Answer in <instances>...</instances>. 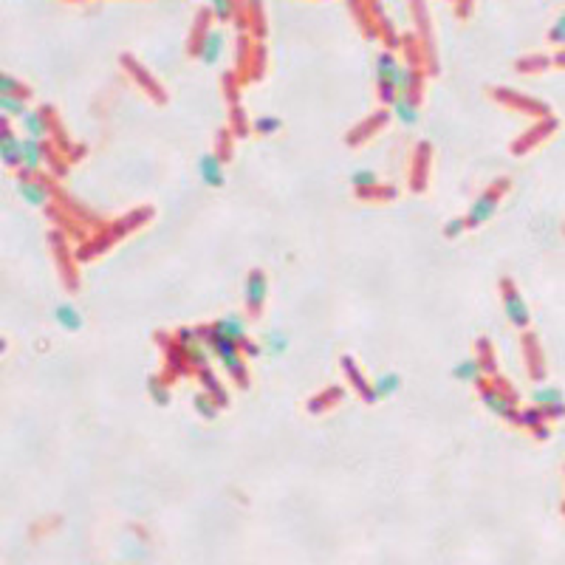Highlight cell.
Instances as JSON below:
<instances>
[{
  "label": "cell",
  "instance_id": "1",
  "mask_svg": "<svg viewBox=\"0 0 565 565\" xmlns=\"http://www.w3.org/2000/svg\"><path fill=\"white\" fill-rule=\"evenodd\" d=\"M506 190H509V178H500V181L489 184V190H486V193L469 207V212H466V229H475V227L486 224V221L495 215V210H497L500 198L506 196Z\"/></svg>",
  "mask_w": 565,
  "mask_h": 565
},
{
  "label": "cell",
  "instance_id": "2",
  "mask_svg": "<svg viewBox=\"0 0 565 565\" xmlns=\"http://www.w3.org/2000/svg\"><path fill=\"white\" fill-rule=\"evenodd\" d=\"M500 291H503V308H506L509 322H512L517 331H526L528 322H531V317H528L526 300H523L520 291L514 288V280H512V277H503V280H500Z\"/></svg>",
  "mask_w": 565,
  "mask_h": 565
},
{
  "label": "cell",
  "instance_id": "3",
  "mask_svg": "<svg viewBox=\"0 0 565 565\" xmlns=\"http://www.w3.org/2000/svg\"><path fill=\"white\" fill-rule=\"evenodd\" d=\"M481 402H483V407H486L489 413H495L497 419H506V421L517 424L514 396H512L509 391H506V393H500V391H497V385H495V388H483V385H481Z\"/></svg>",
  "mask_w": 565,
  "mask_h": 565
},
{
  "label": "cell",
  "instance_id": "4",
  "mask_svg": "<svg viewBox=\"0 0 565 565\" xmlns=\"http://www.w3.org/2000/svg\"><path fill=\"white\" fill-rule=\"evenodd\" d=\"M266 291H269L266 274H263L260 269L249 272V277H246V308H249L252 314H258V311L263 308V303H266Z\"/></svg>",
  "mask_w": 565,
  "mask_h": 565
},
{
  "label": "cell",
  "instance_id": "5",
  "mask_svg": "<svg viewBox=\"0 0 565 565\" xmlns=\"http://www.w3.org/2000/svg\"><path fill=\"white\" fill-rule=\"evenodd\" d=\"M198 172H201V181L207 186H215V190L227 184V172H224L221 155H215V153H204L198 158Z\"/></svg>",
  "mask_w": 565,
  "mask_h": 565
},
{
  "label": "cell",
  "instance_id": "6",
  "mask_svg": "<svg viewBox=\"0 0 565 565\" xmlns=\"http://www.w3.org/2000/svg\"><path fill=\"white\" fill-rule=\"evenodd\" d=\"M492 96L495 99H500L503 105H512V108H520V110H526V113H537V116H545L548 113V108L542 105V102H537V99H528V96H517V94H512V91H492Z\"/></svg>",
  "mask_w": 565,
  "mask_h": 565
},
{
  "label": "cell",
  "instance_id": "7",
  "mask_svg": "<svg viewBox=\"0 0 565 565\" xmlns=\"http://www.w3.org/2000/svg\"><path fill=\"white\" fill-rule=\"evenodd\" d=\"M0 155L9 167H20L23 164V141L15 139V133L9 127H4V136H0Z\"/></svg>",
  "mask_w": 565,
  "mask_h": 565
},
{
  "label": "cell",
  "instance_id": "8",
  "mask_svg": "<svg viewBox=\"0 0 565 565\" xmlns=\"http://www.w3.org/2000/svg\"><path fill=\"white\" fill-rule=\"evenodd\" d=\"M210 331H215V334H221V336H227V339H232V342H238V345L249 342V339H246V325H243L241 317H224V319H218Z\"/></svg>",
  "mask_w": 565,
  "mask_h": 565
},
{
  "label": "cell",
  "instance_id": "9",
  "mask_svg": "<svg viewBox=\"0 0 565 565\" xmlns=\"http://www.w3.org/2000/svg\"><path fill=\"white\" fill-rule=\"evenodd\" d=\"M554 127H557V119H551V116H548V119H545V122H540V125H537L531 133H526L523 139H517V141L512 144V153H526V150H531V147H534L540 139H545V136H548Z\"/></svg>",
  "mask_w": 565,
  "mask_h": 565
},
{
  "label": "cell",
  "instance_id": "10",
  "mask_svg": "<svg viewBox=\"0 0 565 565\" xmlns=\"http://www.w3.org/2000/svg\"><path fill=\"white\" fill-rule=\"evenodd\" d=\"M20 196L32 207H46L49 204V186L43 181H34V178H20Z\"/></svg>",
  "mask_w": 565,
  "mask_h": 565
},
{
  "label": "cell",
  "instance_id": "11",
  "mask_svg": "<svg viewBox=\"0 0 565 565\" xmlns=\"http://www.w3.org/2000/svg\"><path fill=\"white\" fill-rule=\"evenodd\" d=\"M542 421H545V416H542V410L534 405V407H528V410H520L517 413V424L520 427H528V430H534V436L537 438H548V430L542 427Z\"/></svg>",
  "mask_w": 565,
  "mask_h": 565
},
{
  "label": "cell",
  "instance_id": "12",
  "mask_svg": "<svg viewBox=\"0 0 565 565\" xmlns=\"http://www.w3.org/2000/svg\"><path fill=\"white\" fill-rule=\"evenodd\" d=\"M481 373H483V364H481V359L478 356H466L464 362H458L455 367H452V376L455 379H461V382H481Z\"/></svg>",
  "mask_w": 565,
  "mask_h": 565
},
{
  "label": "cell",
  "instance_id": "13",
  "mask_svg": "<svg viewBox=\"0 0 565 565\" xmlns=\"http://www.w3.org/2000/svg\"><path fill=\"white\" fill-rule=\"evenodd\" d=\"M391 108H393V116H396L402 125H416V122H419V105L413 102L410 94L396 96V102H393Z\"/></svg>",
  "mask_w": 565,
  "mask_h": 565
},
{
  "label": "cell",
  "instance_id": "14",
  "mask_svg": "<svg viewBox=\"0 0 565 565\" xmlns=\"http://www.w3.org/2000/svg\"><path fill=\"white\" fill-rule=\"evenodd\" d=\"M221 49H224V32H210V34L204 37L198 54H201V60H204L207 65H215L218 57H221Z\"/></svg>",
  "mask_w": 565,
  "mask_h": 565
},
{
  "label": "cell",
  "instance_id": "15",
  "mask_svg": "<svg viewBox=\"0 0 565 565\" xmlns=\"http://www.w3.org/2000/svg\"><path fill=\"white\" fill-rule=\"evenodd\" d=\"M43 155H46V150H43V144L37 141V139H26L23 141V170L26 172H37L40 170V164H43Z\"/></svg>",
  "mask_w": 565,
  "mask_h": 565
},
{
  "label": "cell",
  "instance_id": "16",
  "mask_svg": "<svg viewBox=\"0 0 565 565\" xmlns=\"http://www.w3.org/2000/svg\"><path fill=\"white\" fill-rule=\"evenodd\" d=\"M399 388H402V376L399 373H385L382 379H376L373 382V399H391V396H396L399 393Z\"/></svg>",
  "mask_w": 565,
  "mask_h": 565
},
{
  "label": "cell",
  "instance_id": "17",
  "mask_svg": "<svg viewBox=\"0 0 565 565\" xmlns=\"http://www.w3.org/2000/svg\"><path fill=\"white\" fill-rule=\"evenodd\" d=\"M526 353H528V367H531V379H542L545 376V364H542V359H540V348H537V339L531 336V334H526Z\"/></svg>",
  "mask_w": 565,
  "mask_h": 565
},
{
  "label": "cell",
  "instance_id": "18",
  "mask_svg": "<svg viewBox=\"0 0 565 565\" xmlns=\"http://www.w3.org/2000/svg\"><path fill=\"white\" fill-rule=\"evenodd\" d=\"M54 319H57L60 328H65V331H80V328H82V317H80L77 308L68 305V303H63V305L54 308Z\"/></svg>",
  "mask_w": 565,
  "mask_h": 565
},
{
  "label": "cell",
  "instance_id": "19",
  "mask_svg": "<svg viewBox=\"0 0 565 565\" xmlns=\"http://www.w3.org/2000/svg\"><path fill=\"white\" fill-rule=\"evenodd\" d=\"M23 125H26V130H29V139H43V136H49V122H46V116H43V110H29L26 116H23Z\"/></svg>",
  "mask_w": 565,
  "mask_h": 565
},
{
  "label": "cell",
  "instance_id": "20",
  "mask_svg": "<svg viewBox=\"0 0 565 565\" xmlns=\"http://www.w3.org/2000/svg\"><path fill=\"white\" fill-rule=\"evenodd\" d=\"M207 339H210L212 350H215L224 362L232 359V356H238V342H232V339H227V336H221V334H215V331H207Z\"/></svg>",
  "mask_w": 565,
  "mask_h": 565
},
{
  "label": "cell",
  "instance_id": "21",
  "mask_svg": "<svg viewBox=\"0 0 565 565\" xmlns=\"http://www.w3.org/2000/svg\"><path fill=\"white\" fill-rule=\"evenodd\" d=\"M399 71V65H396V57L393 54H379V60H376V77H379V82L382 85H388L391 80H393V74Z\"/></svg>",
  "mask_w": 565,
  "mask_h": 565
},
{
  "label": "cell",
  "instance_id": "22",
  "mask_svg": "<svg viewBox=\"0 0 565 565\" xmlns=\"http://www.w3.org/2000/svg\"><path fill=\"white\" fill-rule=\"evenodd\" d=\"M531 402L537 407H548V405H557V402H565V393L559 388H537L531 393Z\"/></svg>",
  "mask_w": 565,
  "mask_h": 565
},
{
  "label": "cell",
  "instance_id": "23",
  "mask_svg": "<svg viewBox=\"0 0 565 565\" xmlns=\"http://www.w3.org/2000/svg\"><path fill=\"white\" fill-rule=\"evenodd\" d=\"M350 184L356 186V190H373V186H379V175H376L373 170H353L350 172Z\"/></svg>",
  "mask_w": 565,
  "mask_h": 565
},
{
  "label": "cell",
  "instance_id": "24",
  "mask_svg": "<svg viewBox=\"0 0 565 565\" xmlns=\"http://www.w3.org/2000/svg\"><path fill=\"white\" fill-rule=\"evenodd\" d=\"M391 85L396 88V94L399 96H405V94H410V88L416 85V80H413V71L410 68H399L396 74H393V80H391Z\"/></svg>",
  "mask_w": 565,
  "mask_h": 565
},
{
  "label": "cell",
  "instance_id": "25",
  "mask_svg": "<svg viewBox=\"0 0 565 565\" xmlns=\"http://www.w3.org/2000/svg\"><path fill=\"white\" fill-rule=\"evenodd\" d=\"M0 96H29V88H23L15 77L4 74L0 77Z\"/></svg>",
  "mask_w": 565,
  "mask_h": 565
},
{
  "label": "cell",
  "instance_id": "26",
  "mask_svg": "<svg viewBox=\"0 0 565 565\" xmlns=\"http://www.w3.org/2000/svg\"><path fill=\"white\" fill-rule=\"evenodd\" d=\"M0 108H4L6 116H26V102L23 96H0Z\"/></svg>",
  "mask_w": 565,
  "mask_h": 565
},
{
  "label": "cell",
  "instance_id": "27",
  "mask_svg": "<svg viewBox=\"0 0 565 565\" xmlns=\"http://www.w3.org/2000/svg\"><path fill=\"white\" fill-rule=\"evenodd\" d=\"M478 348H481V364H483V373H489L492 379L497 376V367L492 362V348H489V339H478Z\"/></svg>",
  "mask_w": 565,
  "mask_h": 565
},
{
  "label": "cell",
  "instance_id": "28",
  "mask_svg": "<svg viewBox=\"0 0 565 565\" xmlns=\"http://www.w3.org/2000/svg\"><path fill=\"white\" fill-rule=\"evenodd\" d=\"M551 65V60H545V57H540V54H531L528 60H520L514 68L517 71H540V68H548Z\"/></svg>",
  "mask_w": 565,
  "mask_h": 565
},
{
  "label": "cell",
  "instance_id": "29",
  "mask_svg": "<svg viewBox=\"0 0 565 565\" xmlns=\"http://www.w3.org/2000/svg\"><path fill=\"white\" fill-rule=\"evenodd\" d=\"M193 405H196V410L201 413V416H207V419H215V413H218V407L207 399V393H201V396H196L193 399Z\"/></svg>",
  "mask_w": 565,
  "mask_h": 565
},
{
  "label": "cell",
  "instance_id": "30",
  "mask_svg": "<svg viewBox=\"0 0 565 565\" xmlns=\"http://www.w3.org/2000/svg\"><path fill=\"white\" fill-rule=\"evenodd\" d=\"M201 379H204V385H207V391L218 399V402H224V393H221V385H218V379H215V376L207 370V367H201Z\"/></svg>",
  "mask_w": 565,
  "mask_h": 565
},
{
  "label": "cell",
  "instance_id": "31",
  "mask_svg": "<svg viewBox=\"0 0 565 565\" xmlns=\"http://www.w3.org/2000/svg\"><path fill=\"white\" fill-rule=\"evenodd\" d=\"M286 348H288V334L274 331V334L269 336V353H283Z\"/></svg>",
  "mask_w": 565,
  "mask_h": 565
},
{
  "label": "cell",
  "instance_id": "32",
  "mask_svg": "<svg viewBox=\"0 0 565 565\" xmlns=\"http://www.w3.org/2000/svg\"><path fill=\"white\" fill-rule=\"evenodd\" d=\"M548 40H551L554 46H565V15H559V20L551 26V32H548Z\"/></svg>",
  "mask_w": 565,
  "mask_h": 565
},
{
  "label": "cell",
  "instance_id": "33",
  "mask_svg": "<svg viewBox=\"0 0 565 565\" xmlns=\"http://www.w3.org/2000/svg\"><path fill=\"white\" fill-rule=\"evenodd\" d=\"M255 130L258 133H274V130H280V119L277 116H260L255 122Z\"/></svg>",
  "mask_w": 565,
  "mask_h": 565
},
{
  "label": "cell",
  "instance_id": "34",
  "mask_svg": "<svg viewBox=\"0 0 565 565\" xmlns=\"http://www.w3.org/2000/svg\"><path fill=\"white\" fill-rule=\"evenodd\" d=\"M224 364H227V370L235 376V379H238V382L246 388V379H243V359H241V356H232V359H227Z\"/></svg>",
  "mask_w": 565,
  "mask_h": 565
},
{
  "label": "cell",
  "instance_id": "35",
  "mask_svg": "<svg viewBox=\"0 0 565 565\" xmlns=\"http://www.w3.org/2000/svg\"><path fill=\"white\" fill-rule=\"evenodd\" d=\"M186 356H190V362H193V364H198V367H204V364H207V348H201V345L186 348Z\"/></svg>",
  "mask_w": 565,
  "mask_h": 565
},
{
  "label": "cell",
  "instance_id": "36",
  "mask_svg": "<svg viewBox=\"0 0 565 565\" xmlns=\"http://www.w3.org/2000/svg\"><path fill=\"white\" fill-rule=\"evenodd\" d=\"M464 229H466V218H455V221H450V224L444 227V235H447V238H458Z\"/></svg>",
  "mask_w": 565,
  "mask_h": 565
},
{
  "label": "cell",
  "instance_id": "37",
  "mask_svg": "<svg viewBox=\"0 0 565 565\" xmlns=\"http://www.w3.org/2000/svg\"><path fill=\"white\" fill-rule=\"evenodd\" d=\"M150 393H153V399L158 402V405H167L170 399H167V388L158 382V379H150Z\"/></svg>",
  "mask_w": 565,
  "mask_h": 565
},
{
  "label": "cell",
  "instance_id": "38",
  "mask_svg": "<svg viewBox=\"0 0 565 565\" xmlns=\"http://www.w3.org/2000/svg\"><path fill=\"white\" fill-rule=\"evenodd\" d=\"M545 419H562L565 416V402H557V405H548V407H540Z\"/></svg>",
  "mask_w": 565,
  "mask_h": 565
},
{
  "label": "cell",
  "instance_id": "39",
  "mask_svg": "<svg viewBox=\"0 0 565 565\" xmlns=\"http://www.w3.org/2000/svg\"><path fill=\"white\" fill-rule=\"evenodd\" d=\"M212 9H215L218 18H229V15H232V4H224V0H215Z\"/></svg>",
  "mask_w": 565,
  "mask_h": 565
}]
</instances>
